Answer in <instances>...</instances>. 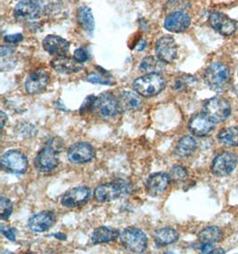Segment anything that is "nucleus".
<instances>
[{"label":"nucleus","mask_w":238,"mask_h":254,"mask_svg":"<svg viewBox=\"0 0 238 254\" xmlns=\"http://www.w3.org/2000/svg\"><path fill=\"white\" fill-rule=\"evenodd\" d=\"M95 97H88L85 102L83 103V105H81V108H80V113L81 114H87L88 112H92L93 111V105H94V101H95Z\"/></svg>","instance_id":"obj_36"},{"label":"nucleus","mask_w":238,"mask_h":254,"mask_svg":"<svg viewBox=\"0 0 238 254\" xmlns=\"http://www.w3.org/2000/svg\"><path fill=\"white\" fill-rule=\"evenodd\" d=\"M23 40L22 34L16 33V34H12V35L4 36V42L8 43V44H18Z\"/></svg>","instance_id":"obj_38"},{"label":"nucleus","mask_w":238,"mask_h":254,"mask_svg":"<svg viewBox=\"0 0 238 254\" xmlns=\"http://www.w3.org/2000/svg\"><path fill=\"white\" fill-rule=\"evenodd\" d=\"M78 20L84 31L91 34L95 30V20L91 9L88 6H80L78 10Z\"/></svg>","instance_id":"obj_26"},{"label":"nucleus","mask_w":238,"mask_h":254,"mask_svg":"<svg viewBox=\"0 0 238 254\" xmlns=\"http://www.w3.org/2000/svg\"><path fill=\"white\" fill-rule=\"evenodd\" d=\"M42 8L40 1L21 0L14 8V14L22 20H35L40 17Z\"/></svg>","instance_id":"obj_14"},{"label":"nucleus","mask_w":238,"mask_h":254,"mask_svg":"<svg viewBox=\"0 0 238 254\" xmlns=\"http://www.w3.org/2000/svg\"><path fill=\"white\" fill-rule=\"evenodd\" d=\"M6 121H7V117H6L5 114L2 112V113H1V127H2V128L4 127V123H5Z\"/></svg>","instance_id":"obj_41"},{"label":"nucleus","mask_w":238,"mask_h":254,"mask_svg":"<svg viewBox=\"0 0 238 254\" xmlns=\"http://www.w3.org/2000/svg\"><path fill=\"white\" fill-rule=\"evenodd\" d=\"M119 111L134 112L140 109L143 105L141 97L133 92H123L118 99Z\"/></svg>","instance_id":"obj_22"},{"label":"nucleus","mask_w":238,"mask_h":254,"mask_svg":"<svg viewBox=\"0 0 238 254\" xmlns=\"http://www.w3.org/2000/svg\"><path fill=\"white\" fill-rule=\"evenodd\" d=\"M43 48L47 52L53 56H64L70 49L67 40L59 36L49 35L43 40Z\"/></svg>","instance_id":"obj_21"},{"label":"nucleus","mask_w":238,"mask_h":254,"mask_svg":"<svg viewBox=\"0 0 238 254\" xmlns=\"http://www.w3.org/2000/svg\"><path fill=\"white\" fill-rule=\"evenodd\" d=\"M156 56L165 64H171L176 59L178 48L176 42L172 37L164 36L157 41L155 46Z\"/></svg>","instance_id":"obj_10"},{"label":"nucleus","mask_w":238,"mask_h":254,"mask_svg":"<svg viewBox=\"0 0 238 254\" xmlns=\"http://www.w3.org/2000/svg\"><path fill=\"white\" fill-rule=\"evenodd\" d=\"M61 144L57 143V139L49 141L40 153L36 156L35 168L40 172H50L54 171L59 163V153Z\"/></svg>","instance_id":"obj_3"},{"label":"nucleus","mask_w":238,"mask_h":254,"mask_svg":"<svg viewBox=\"0 0 238 254\" xmlns=\"http://www.w3.org/2000/svg\"><path fill=\"white\" fill-rule=\"evenodd\" d=\"M14 51H15V49L11 46H2L1 50H0V55H1V57L11 56V55H13Z\"/></svg>","instance_id":"obj_39"},{"label":"nucleus","mask_w":238,"mask_h":254,"mask_svg":"<svg viewBox=\"0 0 238 254\" xmlns=\"http://www.w3.org/2000/svg\"><path fill=\"white\" fill-rule=\"evenodd\" d=\"M170 182L171 177L166 173H155L146 181V190L152 196H159L167 190Z\"/></svg>","instance_id":"obj_18"},{"label":"nucleus","mask_w":238,"mask_h":254,"mask_svg":"<svg viewBox=\"0 0 238 254\" xmlns=\"http://www.w3.org/2000/svg\"><path fill=\"white\" fill-rule=\"evenodd\" d=\"M13 212V203L5 197H1L0 200V216L1 219H7Z\"/></svg>","instance_id":"obj_32"},{"label":"nucleus","mask_w":238,"mask_h":254,"mask_svg":"<svg viewBox=\"0 0 238 254\" xmlns=\"http://www.w3.org/2000/svg\"><path fill=\"white\" fill-rule=\"evenodd\" d=\"M179 235L175 229L171 228H163L157 229L154 234L155 243L160 246L172 245L178 239Z\"/></svg>","instance_id":"obj_24"},{"label":"nucleus","mask_w":238,"mask_h":254,"mask_svg":"<svg viewBox=\"0 0 238 254\" xmlns=\"http://www.w3.org/2000/svg\"><path fill=\"white\" fill-rule=\"evenodd\" d=\"M210 25L220 34L230 36L237 31V23L224 13H212L209 18Z\"/></svg>","instance_id":"obj_12"},{"label":"nucleus","mask_w":238,"mask_h":254,"mask_svg":"<svg viewBox=\"0 0 238 254\" xmlns=\"http://www.w3.org/2000/svg\"><path fill=\"white\" fill-rule=\"evenodd\" d=\"M128 191V185L123 181L112 182L97 187L94 192V196L97 202H112L123 196Z\"/></svg>","instance_id":"obj_6"},{"label":"nucleus","mask_w":238,"mask_h":254,"mask_svg":"<svg viewBox=\"0 0 238 254\" xmlns=\"http://www.w3.org/2000/svg\"><path fill=\"white\" fill-rule=\"evenodd\" d=\"M51 65L57 71L64 74L76 73L83 69L81 63L77 61L75 58H71L65 56L56 57L51 62Z\"/></svg>","instance_id":"obj_20"},{"label":"nucleus","mask_w":238,"mask_h":254,"mask_svg":"<svg viewBox=\"0 0 238 254\" xmlns=\"http://www.w3.org/2000/svg\"><path fill=\"white\" fill-rule=\"evenodd\" d=\"M119 111L118 100L110 93H103L95 98L92 112L99 118L104 120L113 118Z\"/></svg>","instance_id":"obj_7"},{"label":"nucleus","mask_w":238,"mask_h":254,"mask_svg":"<svg viewBox=\"0 0 238 254\" xmlns=\"http://www.w3.org/2000/svg\"><path fill=\"white\" fill-rule=\"evenodd\" d=\"M133 88L142 97H152L162 92L166 87V80L163 75L155 72L147 73L136 79Z\"/></svg>","instance_id":"obj_2"},{"label":"nucleus","mask_w":238,"mask_h":254,"mask_svg":"<svg viewBox=\"0 0 238 254\" xmlns=\"http://www.w3.org/2000/svg\"><path fill=\"white\" fill-rule=\"evenodd\" d=\"M1 233L4 235V237L9 239L10 241H14L15 240V230L12 228H9L7 226H1Z\"/></svg>","instance_id":"obj_37"},{"label":"nucleus","mask_w":238,"mask_h":254,"mask_svg":"<svg viewBox=\"0 0 238 254\" xmlns=\"http://www.w3.org/2000/svg\"><path fill=\"white\" fill-rule=\"evenodd\" d=\"M40 4L44 12L48 15L58 14L61 11L63 1L62 0H40Z\"/></svg>","instance_id":"obj_30"},{"label":"nucleus","mask_w":238,"mask_h":254,"mask_svg":"<svg viewBox=\"0 0 238 254\" xmlns=\"http://www.w3.org/2000/svg\"><path fill=\"white\" fill-rule=\"evenodd\" d=\"M119 236V230L115 228L100 227L95 229L91 239L94 244H106L109 242L115 241Z\"/></svg>","instance_id":"obj_23"},{"label":"nucleus","mask_w":238,"mask_h":254,"mask_svg":"<svg viewBox=\"0 0 238 254\" xmlns=\"http://www.w3.org/2000/svg\"><path fill=\"white\" fill-rule=\"evenodd\" d=\"M200 250L203 254H212V252L214 251L213 246L211 244H203L201 243V246H200Z\"/></svg>","instance_id":"obj_40"},{"label":"nucleus","mask_w":238,"mask_h":254,"mask_svg":"<svg viewBox=\"0 0 238 254\" xmlns=\"http://www.w3.org/2000/svg\"><path fill=\"white\" fill-rule=\"evenodd\" d=\"M26 156L17 150H10L1 158V168L3 171L12 174H23L28 169Z\"/></svg>","instance_id":"obj_8"},{"label":"nucleus","mask_w":238,"mask_h":254,"mask_svg":"<svg viewBox=\"0 0 238 254\" xmlns=\"http://www.w3.org/2000/svg\"><path fill=\"white\" fill-rule=\"evenodd\" d=\"M56 222V215L51 211H43L32 216L29 219L28 227L31 231L43 233L53 226Z\"/></svg>","instance_id":"obj_19"},{"label":"nucleus","mask_w":238,"mask_h":254,"mask_svg":"<svg viewBox=\"0 0 238 254\" xmlns=\"http://www.w3.org/2000/svg\"><path fill=\"white\" fill-rule=\"evenodd\" d=\"M122 246L132 253H143L147 247V237L140 229L135 228H126L119 235Z\"/></svg>","instance_id":"obj_5"},{"label":"nucleus","mask_w":238,"mask_h":254,"mask_svg":"<svg viewBox=\"0 0 238 254\" xmlns=\"http://www.w3.org/2000/svg\"><path fill=\"white\" fill-rule=\"evenodd\" d=\"M95 157V150L88 143H76L68 150V159L73 163L90 162Z\"/></svg>","instance_id":"obj_15"},{"label":"nucleus","mask_w":238,"mask_h":254,"mask_svg":"<svg viewBox=\"0 0 238 254\" xmlns=\"http://www.w3.org/2000/svg\"><path fill=\"white\" fill-rule=\"evenodd\" d=\"M216 123L209 118L204 113L194 114L192 118L190 119L188 123V128L192 134L194 136H207L214 129Z\"/></svg>","instance_id":"obj_11"},{"label":"nucleus","mask_w":238,"mask_h":254,"mask_svg":"<svg viewBox=\"0 0 238 254\" xmlns=\"http://www.w3.org/2000/svg\"><path fill=\"white\" fill-rule=\"evenodd\" d=\"M218 139L226 146H238V127H230L222 129L218 135Z\"/></svg>","instance_id":"obj_28"},{"label":"nucleus","mask_w":238,"mask_h":254,"mask_svg":"<svg viewBox=\"0 0 238 254\" xmlns=\"http://www.w3.org/2000/svg\"><path fill=\"white\" fill-rule=\"evenodd\" d=\"M163 62L154 57H146L143 59L139 66V70L146 73H159L160 70H163Z\"/></svg>","instance_id":"obj_29"},{"label":"nucleus","mask_w":238,"mask_h":254,"mask_svg":"<svg viewBox=\"0 0 238 254\" xmlns=\"http://www.w3.org/2000/svg\"><path fill=\"white\" fill-rule=\"evenodd\" d=\"M204 80L213 91L224 92L230 88L231 81L230 69L220 63L212 64L204 72Z\"/></svg>","instance_id":"obj_1"},{"label":"nucleus","mask_w":238,"mask_h":254,"mask_svg":"<svg viewBox=\"0 0 238 254\" xmlns=\"http://www.w3.org/2000/svg\"><path fill=\"white\" fill-rule=\"evenodd\" d=\"M49 83V75L46 70H35L27 77L25 89L31 95L40 94L44 91Z\"/></svg>","instance_id":"obj_13"},{"label":"nucleus","mask_w":238,"mask_h":254,"mask_svg":"<svg viewBox=\"0 0 238 254\" xmlns=\"http://www.w3.org/2000/svg\"><path fill=\"white\" fill-rule=\"evenodd\" d=\"M73 57H74L77 61L82 64V63L88 61L89 56H88V51L86 49L81 48V49H76Z\"/></svg>","instance_id":"obj_35"},{"label":"nucleus","mask_w":238,"mask_h":254,"mask_svg":"<svg viewBox=\"0 0 238 254\" xmlns=\"http://www.w3.org/2000/svg\"><path fill=\"white\" fill-rule=\"evenodd\" d=\"M87 80L94 84H102V85H111L112 81L110 79L104 77L97 73H90L87 77Z\"/></svg>","instance_id":"obj_34"},{"label":"nucleus","mask_w":238,"mask_h":254,"mask_svg":"<svg viewBox=\"0 0 238 254\" xmlns=\"http://www.w3.org/2000/svg\"><path fill=\"white\" fill-rule=\"evenodd\" d=\"M188 1L187 0H172L168 4V8L172 9V13L173 12H178L182 11L188 6Z\"/></svg>","instance_id":"obj_33"},{"label":"nucleus","mask_w":238,"mask_h":254,"mask_svg":"<svg viewBox=\"0 0 238 254\" xmlns=\"http://www.w3.org/2000/svg\"><path fill=\"white\" fill-rule=\"evenodd\" d=\"M203 113L214 123H222L230 117L231 106L230 103L222 97H212L204 103Z\"/></svg>","instance_id":"obj_4"},{"label":"nucleus","mask_w":238,"mask_h":254,"mask_svg":"<svg viewBox=\"0 0 238 254\" xmlns=\"http://www.w3.org/2000/svg\"><path fill=\"white\" fill-rule=\"evenodd\" d=\"M223 237V233L218 227H208L200 231L198 234L199 241L203 244H211L221 241Z\"/></svg>","instance_id":"obj_27"},{"label":"nucleus","mask_w":238,"mask_h":254,"mask_svg":"<svg viewBox=\"0 0 238 254\" xmlns=\"http://www.w3.org/2000/svg\"><path fill=\"white\" fill-rule=\"evenodd\" d=\"M170 177H171V180L173 181H175L177 183H180L187 179L188 173L184 167L174 166L171 170Z\"/></svg>","instance_id":"obj_31"},{"label":"nucleus","mask_w":238,"mask_h":254,"mask_svg":"<svg viewBox=\"0 0 238 254\" xmlns=\"http://www.w3.org/2000/svg\"><path fill=\"white\" fill-rule=\"evenodd\" d=\"M191 23L188 14L178 11V12H173L168 15L166 19L164 20V28L167 31L174 33H179L185 31Z\"/></svg>","instance_id":"obj_16"},{"label":"nucleus","mask_w":238,"mask_h":254,"mask_svg":"<svg viewBox=\"0 0 238 254\" xmlns=\"http://www.w3.org/2000/svg\"><path fill=\"white\" fill-rule=\"evenodd\" d=\"M197 144L193 136H184L178 141L175 152L178 157H187L194 153Z\"/></svg>","instance_id":"obj_25"},{"label":"nucleus","mask_w":238,"mask_h":254,"mask_svg":"<svg viewBox=\"0 0 238 254\" xmlns=\"http://www.w3.org/2000/svg\"><path fill=\"white\" fill-rule=\"evenodd\" d=\"M90 196V190L86 187H79L71 189L62 195V204L68 208H75L82 205Z\"/></svg>","instance_id":"obj_17"},{"label":"nucleus","mask_w":238,"mask_h":254,"mask_svg":"<svg viewBox=\"0 0 238 254\" xmlns=\"http://www.w3.org/2000/svg\"><path fill=\"white\" fill-rule=\"evenodd\" d=\"M237 164L238 156L235 153L230 152L220 153L212 162V173L220 177L229 176L236 169Z\"/></svg>","instance_id":"obj_9"}]
</instances>
